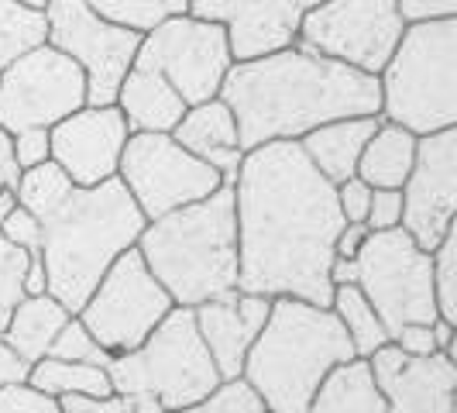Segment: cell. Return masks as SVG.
Segmentation results:
<instances>
[{
	"label": "cell",
	"instance_id": "obj_37",
	"mask_svg": "<svg viewBox=\"0 0 457 413\" xmlns=\"http://www.w3.org/2000/svg\"><path fill=\"white\" fill-rule=\"evenodd\" d=\"M334 190H337V206H341L344 224H365L368 206H371V186L354 176V180L334 186Z\"/></svg>",
	"mask_w": 457,
	"mask_h": 413
},
{
	"label": "cell",
	"instance_id": "obj_20",
	"mask_svg": "<svg viewBox=\"0 0 457 413\" xmlns=\"http://www.w3.org/2000/svg\"><path fill=\"white\" fill-rule=\"evenodd\" d=\"M172 141L183 145L189 156L206 162L224 180V186H234V176L245 162V148L237 138L234 114L220 97L196 104V107H186L183 121L172 128Z\"/></svg>",
	"mask_w": 457,
	"mask_h": 413
},
{
	"label": "cell",
	"instance_id": "obj_33",
	"mask_svg": "<svg viewBox=\"0 0 457 413\" xmlns=\"http://www.w3.org/2000/svg\"><path fill=\"white\" fill-rule=\"evenodd\" d=\"M176 413H269V410H265V403L254 396V390L245 379H230V383H220L210 396H204L200 403H193V407Z\"/></svg>",
	"mask_w": 457,
	"mask_h": 413
},
{
	"label": "cell",
	"instance_id": "obj_9",
	"mask_svg": "<svg viewBox=\"0 0 457 413\" xmlns=\"http://www.w3.org/2000/svg\"><path fill=\"white\" fill-rule=\"evenodd\" d=\"M46 46L62 52L87 76V107H114L141 35L104 21L83 0H52L46 7Z\"/></svg>",
	"mask_w": 457,
	"mask_h": 413
},
{
	"label": "cell",
	"instance_id": "obj_10",
	"mask_svg": "<svg viewBox=\"0 0 457 413\" xmlns=\"http://www.w3.org/2000/svg\"><path fill=\"white\" fill-rule=\"evenodd\" d=\"M135 66L159 72L183 97L186 107H196L220 97L234 55L228 46V31L220 24L179 14L141 35Z\"/></svg>",
	"mask_w": 457,
	"mask_h": 413
},
{
	"label": "cell",
	"instance_id": "obj_28",
	"mask_svg": "<svg viewBox=\"0 0 457 413\" xmlns=\"http://www.w3.org/2000/svg\"><path fill=\"white\" fill-rule=\"evenodd\" d=\"M38 46H46V14L28 11L18 0H0V72Z\"/></svg>",
	"mask_w": 457,
	"mask_h": 413
},
{
	"label": "cell",
	"instance_id": "obj_45",
	"mask_svg": "<svg viewBox=\"0 0 457 413\" xmlns=\"http://www.w3.org/2000/svg\"><path fill=\"white\" fill-rule=\"evenodd\" d=\"M323 4H330V0H296L299 14H310V11H317V7H323Z\"/></svg>",
	"mask_w": 457,
	"mask_h": 413
},
{
	"label": "cell",
	"instance_id": "obj_31",
	"mask_svg": "<svg viewBox=\"0 0 457 413\" xmlns=\"http://www.w3.org/2000/svg\"><path fill=\"white\" fill-rule=\"evenodd\" d=\"M46 358H59V362H87V366H100V368H107V362H111V355L93 341V334L83 327L79 317H69V321L62 324V331L55 334V341H52Z\"/></svg>",
	"mask_w": 457,
	"mask_h": 413
},
{
	"label": "cell",
	"instance_id": "obj_4",
	"mask_svg": "<svg viewBox=\"0 0 457 413\" xmlns=\"http://www.w3.org/2000/svg\"><path fill=\"white\" fill-rule=\"evenodd\" d=\"M137 255L176 307L196 310L237 290V221L234 190L220 186L200 204L148 221Z\"/></svg>",
	"mask_w": 457,
	"mask_h": 413
},
{
	"label": "cell",
	"instance_id": "obj_16",
	"mask_svg": "<svg viewBox=\"0 0 457 413\" xmlns=\"http://www.w3.org/2000/svg\"><path fill=\"white\" fill-rule=\"evenodd\" d=\"M128 138L131 128L117 107H79L48 128V162H55L72 186H100L117 180Z\"/></svg>",
	"mask_w": 457,
	"mask_h": 413
},
{
	"label": "cell",
	"instance_id": "obj_18",
	"mask_svg": "<svg viewBox=\"0 0 457 413\" xmlns=\"http://www.w3.org/2000/svg\"><path fill=\"white\" fill-rule=\"evenodd\" d=\"M368 366L386 400V413H457V362L444 351L412 358L386 344Z\"/></svg>",
	"mask_w": 457,
	"mask_h": 413
},
{
	"label": "cell",
	"instance_id": "obj_38",
	"mask_svg": "<svg viewBox=\"0 0 457 413\" xmlns=\"http://www.w3.org/2000/svg\"><path fill=\"white\" fill-rule=\"evenodd\" d=\"M399 18L406 24H427L457 18V0H395Z\"/></svg>",
	"mask_w": 457,
	"mask_h": 413
},
{
	"label": "cell",
	"instance_id": "obj_11",
	"mask_svg": "<svg viewBox=\"0 0 457 413\" xmlns=\"http://www.w3.org/2000/svg\"><path fill=\"white\" fill-rule=\"evenodd\" d=\"M176 303L155 282L137 249L124 252L79 307V321L107 355L135 351L159 327Z\"/></svg>",
	"mask_w": 457,
	"mask_h": 413
},
{
	"label": "cell",
	"instance_id": "obj_22",
	"mask_svg": "<svg viewBox=\"0 0 457 413\" xmlns=\"http://www.w3.org/2000/svg\"><path fill=\"white\" fill-rule=\"evenodd\" d=\"M117 111L124 114L131 135H172V128L183 121L186 104L159 72L131 66L117 90Z\"/></svg>",
	"mask_w": 457,
	"mask_h": 413
},
{
	"label": "cell",
	"instance_id": "obj_7",
	"mask_svg": "<svg viewBox=\"0 0 457 413\" xmlns=\"http://www.w3.org/2000/svg\"><path fill=\"white\" fill-rule=\"evenodd\" d=\"M107 379L117 396L152 400L162 413L186 410L220 386V372L196 331L193 310L186 307H172L135 351L111 355Z\"/></svg>",
	"mask_w": 457,
	"mask_h": 413
},
{
	"label": "cell",
	"instance_id": "obj_19",
	"mask_svg": "<svg viewBox=\"0 0 457 413\" xmlns=\"http://www.w3.org/2000/svg\"><path fill=\"white\" fill-rule=\"evenodd\" d=\"M269 310H272L269 297H254V293H241V290L224 293V297L210 299L193 310L196 331L220 372V383L241 379L245 358L269 321Z\"/></svg>",
	"mask_w": 457,
	"mask_h": 413
},
{
	"label": "cell",
	"instance_id": "obj_29",
	"mask_svg": "<svg viewBox=\"0 0 457 413\" xmlns=\"http://www.w3.org/2000/svg\"><path fill=\"white\" fill-rule=\"evenodd\" d=\"M104 21L120 24L135 35H148L155 24L186 14V0H83Z\"/></svg>",
	"mask_w": 457,
	"mask_h": 413
},
{
	"label": "cell",
	"instance_id": "obj_36",
	"mask_svg": "<svg viewBox=\"0 0 457 413\" xmlns=\"http://www.w3.org/2000/svg\"><path fill=\"white\" fill-rule=\"evenodd\" d=\"M0 413H59V403L46 392L31 390L28 383L0 390Z\"/></svg>",
	"mask_w": 457,
	"mask_h": 413
},
{
	"label": "cell",
	"instance_id": "obj_44",
	"mask_svg": "<svg viewBox=\"0 0 457 413\" xmlns=\"http://www.w3.org/2000/svg\"><path fill=\"white\" fill-rule=\"evenodd\" d=\"M24 379H28V366H24L7 344L0 341V390L18 386V383H24Z\"/></svg>",
	"mask_w": 457,
	"mask_h": 413
},
{
	"label": "cell",
	"instance_id": "obj_25",
	"mask_svg": "<svg viewBox=\"0 0 457 413\" xmlns=\"http://www.w3.org/2000/svg\"><path fill=\"white\" fill-rule=\"evenodd\" d=\"M306 413H386L368 358H347L327 372Z\"/></svg>",
	"mask_w": 457,
	"mask_h": 413
},
{
	"label": "cell",
	"instance_id": "obj_27",
	"mask_svg": "<svg viewBox=\"0 0 457 413\" xmlns=\"http://www.w3.org/2000/svg\"><path fill=\"white\" fill-rule=\"evenodd\" d=\"M334 317L341 321V327L351 338L354 358H371L378 348L389 344V331L378 321L375 307L365 299V293L358 286H334V299H330Z\"/></svg>",
	"mask_w": 457,
	"mask_h": 413
},
{
	"label": "cell",
	"instance_id": "obj_6",
	"mask_svg": "<svg viewBox=\"0 0 457 413\" xmlns=\"http://www.w3.org/2000/svg\"><path fill=\"white\" fill-rule=\"evenodd\" d=\"M378 90V117L416 138L457 128V18L406 24Z\"/></svg>",
	"mask_w": 457,
	"mask_h": 413
},
{
	"label": "cell",
	"instance_id": "obj_26",
	"mask_svg": "<svg viewBox=\"0 0 457 413\" xmlns=\"http://www.w3.org/2000/svg\"><path fill=\"white\" fill-rule=\"evenodd\" d=\"M31 390L46 392L52 400L62 396H111V379L107 368L87 366V362H59V358H42L35 366H28V379Z\"/></svg>",
	"mask_w": 457,
	"mask_h": 413
},
{
	"label": "cell",
	"instance_id": "obj_23",
	"mask_svg": "<svg viewBox=\"0 0 457 413\" xmlns=\"http://www.w3.org/2000/svg\"><path fill=\"white\" fill-rule=\"evenodd\" d=\"M69 317H72V314H69L55 297H48V293H42V297H24L21 303L11 310L0 341L7 344L24 366H35V362H42L48 355L55 334L62 331V324H66Z\"/></svg>",
	"mask_w": 457,
	"mask_h": 413
},
{
	"label": "cell",
	"instance_id": "obj_39",
	"mask_svg": "<svg viewBox=\"0 0 457 413\" xmlns=\"http://www.w3.org/2000/svg\"><path fill=\"white\" fill-rule=\"evenodd\" d=\"M392 348H399L403 355H412V358H427V355H436V341H434V324H406L399 327L389 338Z\"/></svg>",
	"mask_w": 457,
	"mask_h": 413
},
{
	"label": "cell",
	"instance_id": "obj_40",
	"mask_svg": "<svg viewBox=\"0 0 457 413\" xmlns=\"http://www.w3.org/2000/svg\"><path fill=\"white\" fill-rule=\"evenodd\" d=\"M11 138H14V159L21 165V173L48 162V131L31 128V131H18V135H11Z\"/></svg>",
	"mask_w": 457,
	"mask_h": 413
},
{
	"label": "cell",
	"instance_id": "obj_13",
	"mask_svg": "<svg viewBox=\"0 0 457 413\" xmlns=\"http://www.w3.org/2000/svg\"><path fill=\"white\" fill-rule=\"evenodd\" d=\"M117 180L135 200L145 221H159L179 206L200 204L217 193L224 180L189 156L172 135H131L117 165Z\"/></svg>",
	"mask_w": 457,
	"mask_h": 413
},
{
	"label": "cell",
	"instance_id": "obj_3",
	"mask_svg": "<svg viewBox=\"0 0 457 413\" xmlns=\"http://www.w3.org/2000/svg\"><path fill=\"white\" fill-rule=\"evenodd\" d=\"M220 100L234 114L241 148L252 152L258 145L299 141L330 121L378 114L382 90L378 76L293 42L252 63H234Z\"/></svg>",
	"mask_w": 457,
	"mask_h": 413
},
{
	"label": "cell",
	"instance_id": "obj_43",
	"mask_svg": "<svg viewBox=\"0 0 457 413\" xmlns=\"http://www.w3.org/2000/svg\"><path fill=\"white\" fill-rule=\"evenodd\" d=\"M368 234H371V231H368L365 224H344L341 234H337V241H334V255H337V258H354V255L361 252Z\"/></svg>",
	"mask_w": 457,
	"mask_h": 413
},
{
	"label": "cell",
	"instance_id": "obj_46",
	"mask_svg": "<svg viewBox=\"0 0 457 413\" xmlns=\"http://www.w3.org/2000/svg\"><path fill=\"white\" fill-rule=\"evenodd\" d=\"M21 7H28V11H38V14H46V7L52 4V0H18Z\"/></svg>",
	"mask_w": 457,
	"mask_h": 413
},
{
	"label": "cell",
	"instance_id": "obj_2",
	"mask_svg": "<svg viewBox=\"0 0 457 413\" xmlns=\"http://www.w3.org/2000/svg\"><path fill=\"white\" fill-rule=\"evenodd\" d=\"M14 204L38 221L46 293L72 317L90 299L104 273L135 249L148 224L120 180L72 186L55 162L24 169Z\"/></svg>",
	"mask_w": 457,
	"mask_h": 413
},
{
	"label": "cell",
	"instance_id": "obj_24",
	"mask_svg": "<svg viewBox=\"0 0 457 413\" xmlns=\"http://www.w3.org/2000/svg\"><path fill=\"white\" fill-rule=\"evenodd\" d=\"M416 145H420V138L412 131L382 121L358 159V180L371 190H403V183L412 173V162H416Z\"/></svg>",
	"mask_w": 457,
	"mask_h": 413
},
{
	"label": "cell",
	"instance_id": "obj_8",
	"mask_svg": "<svg viewBox=\"0 0 457 413\" xmlns=\"http://www.w3.org/2000/svg\"><path fill=\"white\" fill-rule=\"evenodd\" d=\"M354 286L375 307L389 338L406 324L440 321L434 297V258L403 228L368 234L354 255Z\"/></svg>",
	"mask_w": 457,
	"mask_h": 413
},
{
	"label": "cell",
	"instance_id": "obj_47",
	"mask_svg": "<svg viewBox=\"0 0 457 413\" xmlns=\"http://www.w3.org/2000/svg\"><path fill=\"white\" fill-rule=\"evenodd\" d=\"M11 206H14V197H11V193H0V221L7 217V210H11Z\"/></svg>",
	"mask_w": 457,
	"mask_h": 413
},
{
	"label": "cell",
	"instance_id": "obj_14",
	"mask_svg": "<svg viewBox=\"0 0 457 413\" xmlns=\"http://www.w3.org/2000/svg\"><path fill=\"white\" fill-rule=\"evenodd\" d=\"M87 107V76L52 46H38L0 72V128L7 135L55 128Z\"/></svg>",
	"mask_w": 457,
	"mask_h": 413
},
{
	"label": "cell",
	"instance_id": "obj_42",
	"mask_svg": "<svg viewBox=\"0 0 457 413\" xmlns=\"http://www.w3.org/2000/svg\"><path fill=\"white\" fill-rule=\"evenodd\" d=\"M21 183V165L14 159V138L0 128V193H11Z\"/></svg>",
	"mask_w": 457,
	"mask_h": 413
},
{
	"label": "cell",
	"instance_id": "obj_12",
	"mask_svg": "<svg viewBox=\"0 0 457 413\" xmlns=\"http://www.w3.org/2000/svg\"><path fill=\"white\" fill-rule=\"evenodd\" d=\"M406 31L395 0H330L303 14L296 42L344 66L378 76Z\"/></svg>",
	"mask_w": 457,
	"mask_h": 413
},
{
	"label": "cell",
	"instance_id": "obj_34",
	"mask_svg": "<svg viewBox=\"0 0 457 413\" xmlns=\"http://www.w3.org/2000/svg\"><path fill=\"white\" fill-rule=\"evenodd\" d=\"M0 234L14 245V249H21V252H42V228H38V221L24 210V206H11L7 210V217L0 221Z\"/></svg>",
	"mask_w": 457,
	"mask_h": 413
},
{
	"label": "cell",
	"instance_id": "obj_1",
	"mask_svg": "<svg viewBox=\"0 0 457 413\" xmlns=\"http://www.w3.org/2000/svg\"><path fill=\"white\" fill-rule=\"evenodd\" d=\"M237 290L330 307L334 241L344 228L337 190L303 156L299 141L245 152L234 176Z\"/></svg>",
	"mask_w": 457,
	"mask_h": 413
},
{
	"label": "cell",
	"instance_id": "obj_17",
	"mask_svg": "<svg viewBox=\"0 0 457 413\" xmlns=\"http://www.w3.org/2000/svg\"><path fill=\"white\" fill-rule=\"evenodd\" d=\"M186 14L220 24L234 63H252L293 46L303 21L296 0H186Z\"/></svg>",
	"mask_w": 457,
	"mask_h": 413
},
{
	"label": "cell",
	"instance_id": "obj_35",
	"mask_svg": "<svg viewBox=\"0 0 457 413\" xmlns=\"http://www.w3.org/2000/svg\"><path fill=\"white\" fill-rule=\"evenodd\" d=\"M365 228L371 234L403 228V193L399 190H371V206H368Z\"/></svg>",
	"mask_w": 457,
	"mask_h": 413
},
{
	"label": "cell",
	"instance_id": "obj_15",
	"mask_svg": "<svg viewBox=\"0 0 457 413\" xmlns=\"http://www.w3.org/2000/svg\"><path fill=\"white\" fill-rule=\"evenodd\" d=\"M403 231L434 252L457 221V128L420 138L410 180L403 183Z\"/></svg>",
	"mask_w": 457,
	"mask_h": 413
},
{
	"label": "cell",
	"instance_id": "obj_41",
	"mask_svg": "<svg viewBox=\"0 0 457 413\" xmlns=\"http://www.w3.org/2000/svg\"><path fill=\"white\" fill-rule=\"evenodd\" d=\"M59 403V413H131L128 400L124 396H62L55 400Z\"/></svg>",
	"mask_w": 457,
	"mask_h": 413
},
{
	"label": "cell",
	"instance_id": "obj_5",
	"mask_svg": "<svg viewBox=\"0 0 457 413\" xmlns=\"http://www.w3.org/2000/svg\"><path fill=\"white\" fill-rule=\"evenodd\" d=\"M347 358H354V348L330 307L275 297L241 379L269 413H306L327 372Z\"/></svg>",
	"mask_w": 457,
	"mask_h": 413
},
{
	"label": "cell",
	"instance_id": "obj_32",
	"mask_svg": "<svg viewBox=\"0 0 457 413\" xmlns=\"http://www.w3.org/2000/svg\"><path fill=\"white\" fill-rule=\"evenodd\" d=\"M24 273H28V252L14 249L0 234V334L7 327L11 310L24 299Z\"/></svg>",
	"mask_w": 457,
	"mask_h": 413
},
{
	"label": "cell",
	"instance_id": "obj_21",
	"mask_svg": "<svg viewBox=\"0 0 457 413\" xmlns=\"http://www.w3.org/2000/svg\"><path fill=\"white\" fill-rule=\"evenodd\" d=\"M378 124H382L378 114L330 121L306 138H299V148L327 183L341 186L358 176V159L365 152L368 138L378 131Z\"/></svg>",
	"mask_w": 457,
	"mask_h": 413
},
{
	"label": "cell",
	"instance_id": "obj_30",
	"mask_svg": "<svg viewBox=\"0 0 457 413\" xmlns=\"http://www.w3.org/2000/svg\"><path fill=\"white\" fill-rule=\"evenodd\" d=\"M434 297L440 321L457 327V224L447 231V238L436 245L434 252Z\"/></svg>",
	"mask_w": 457,
	"mask_h": 413
}]
</instances>
